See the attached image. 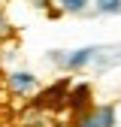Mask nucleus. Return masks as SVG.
I'll return each mask as SVG.
<instances>
[{"instance_id":"1","label":"nucleus","mask_w":121,"mask_h":127,"mask_svg":"<svg viewBox=\"0 0 121 127\" xmlns=\"http://www.w3.org/2000/svg\"><path fill=\"white\" fill-rule=\"evenodd\" d=\"M6 88L15 97H27V94H33L39 88V79L27 70H12V73H6Z\"/></svg>"},{"instance_id":"2","label":"nucleus","mask_w":121,"mask_h":127,"mask_svg":"<svg viewBox=\"0 0 121 127\" xmlns=\"http://www.w3.org/2000/svg\"><path fill=\"white\" fill-rule=\"evenodd\" d=\"M115 124V109L112 106H94L76 118V127H112Z\"/></svg>"},{"instance_id":"3","label":"nucleus","mask_w":121,"mask_h":127,"mask_svg":"<svg viewBox=\"0 0 121 127\" xmlns=\"http://www.w3.org/2000/svg\"><path fill=\"white\" fill-rule=\"evenodd\" d=\"M94 52H97V49H76L73 55H64L60 61H64V67L79 70V67H85V64H91V61H94Z\"/></svg>"},{"instance_id":"4","label":"nucleus","mask_w":121,"mask_h":127,"mask_svg":"<svg viewBox=\"0 0 121 127\" xmlns=\"http://www.w3.org/2000/svg\"><path fill=\"white\" fill-rule=\"evenodd\" d=\"M94 6L103 15H115V12H121V0H94Z\"/></svg>"},{"instance_id":"5","label":"nucleus","mask_w":121,"mask_h":127,"mask_svg":"<svg viewBox=\"0 0 121 127\" xmlns=\"http://www.w3.org/2000/svg\"><path fill=\"white\" fill-rule=\"evenodd\" d=\"M88 3H91V0H58V6L64 12H82Z\"/></svg>"},{"instance_id":"6","label":"nucleus","mask_w":121,"mask_h":127,"mask_svg":"<svg viewBox=\"0 0 121 127\" xmlns=\"http://www.w3.org/2000/svg\"><path fill=\"white\" fill-rule=\"evenodd\" d=\"M3 36H9V21H6L3 9H0V39H3Z\"/></svg>"}]
</instances>
